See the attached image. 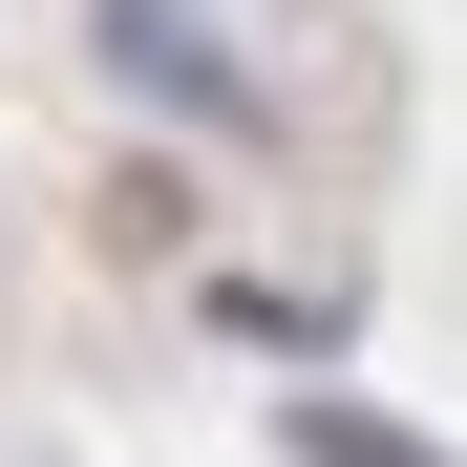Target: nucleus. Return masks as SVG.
Here are the masks:
<instances>
[{
  "label": "nucleus",
  "mask_w": 467,
  "mask_h": 467,
  "mask_svg": "<svg viewBox=\"0 0 467 467\" xmlns=\"http://www.w3.org/2000/svg\"><path fill=\"white\" fill-rule=\"evenodd\" d=\"M107 64H149V86H171L192 128H234V107H255V86L213 64V22H192V0H107Z\"/></svg>",
  "instance_id": "1"
},
{
  "label": "nucleus",
  "mask_w": 467,
  "mask_h": 467,
  "mask_svg": "<svg viewBox=\"0 0 467 467\" xmlns=\"http://www.w3.org/2000/svg\"><path fill=\"white\" fill-rule=\"evenodd\" d=\"M276 446H297V467H446V446H404V425H382V404H297Z\"/></svg>",
  "instance_id": "2"
}]
</instances>
